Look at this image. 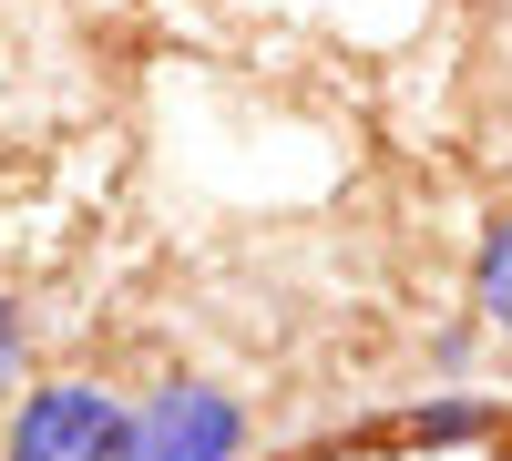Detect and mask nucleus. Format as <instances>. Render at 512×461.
<instances>
[{"label":"nucleus","mask_w":512,"mask_h":461,"mask_svg":"<svg viewBox=\"0 0 512 461\" xmlns=\"http://www.w3.org/2000/svg\"><path fill=\"white\" fill-rule=\"evenodd\" d=\"M123 441H134V400L93 369L21 390V410L0 421V461H123Z\"/></svg>","instance_id":"nucleus-1"},{"label":"nucleus","mask_w":512,"mask_h":461,"mask_svg":"<svg viewBox=\"0 0 512 461\" xmlns=\"http://www.w3.org/2000/svg\"><path fill=\"white\" fill-rule=\"evenodd\" d=\"M246 441H256L246 400L226 380L175 369V380H154L134 400V441H123V461H246Z\"/></svg>","instance_id":"nucleus-2"},{"label":"nucleus","mask_w":512,"mask_h":461,"mask_svg":"<svg viewBox=\"0 0 512 461\" xmlns=\"http://www.w3.org/2000/svg\"><path fill=\"white\" fill-rule=\"evenodd\" d=\"M390 441H410V451H461V441H482V451H492V441H502V410L472 400V390H451V400H420Z\"/></svg>","instance_id":"nucleus-3"},{"label":"nucleus","mask_w":512,"mask_h":461,"mask_svg":"<svg viewBox=\"0 0 512 461\" xmlns=\"http://www.w3.org/2000/svg\"><path fill=\"white\" fill-rule=\"evenodd\" d=\"M472 318L492 328V339H512V205L482 226V246H472Z\"/></svg>","instance_id":"nucleus-4"},{"label":"nucleus","mask_w":512,"mask_h":461,"mask_svg":"<svg viewBox=\"0 0 512 461\" xmlns=\"http://www.w3.org/2000/svg\"><path fill=\"white\" fill-rule=\"evenodd\" d=\"M21 349H31V328H21V308H11V298H0V390L21 380Z\"/></svg>","instance_id":"nucleus-5"},{"label":"nucleus","mask_w":512,"mask_h":461,"mask_svg":"<svg viewBox=\"0 0 512 461\" xmlns=\"http://www.w3.org/2000/svg\"><path fill=\"white\" fill-rule=\"evenodd\" d=\"M492 461H512V431H502V441H492Z\"/></svg>","instance_id":"nucleus-6"}]
</instances>
